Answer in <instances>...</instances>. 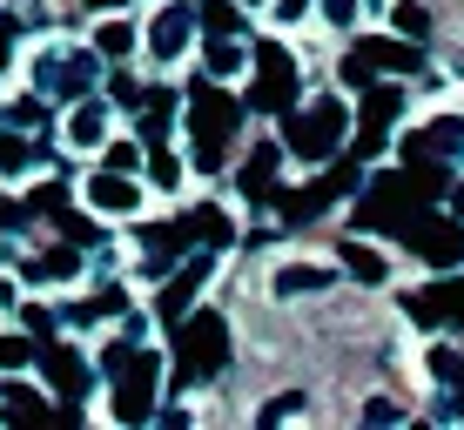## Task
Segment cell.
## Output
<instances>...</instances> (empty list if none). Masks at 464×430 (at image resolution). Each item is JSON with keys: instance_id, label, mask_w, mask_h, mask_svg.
<instances>
[{"instance_id": "cell-1", "label": "cell", "mask_w": 464, "mask_h": 430, "mask_svg": "<svg viewBox=\"0 0 464 430\" xmlns=\"http://www.w3.org/2000/svg\"><path fill=\"white\" fill-rule=\"evenodd\" d=\"M343 141H350V108L337 101V94H324V101H296L290 115H283V148H290V162H303V168L337 162Z\"/></svg>"}, {"instance_id": "cell-2", "label": "cell", "mask_w": 464, "mask_h": 430, "mask_svg": "<svg viewBox=\"0 0 464 430\" xmlns=\"http://www.w3.org/2000/svg\"><path fill=\"white\" fill-rule=\"evenodd\" d=\"M236 115H243V101L229 94V81H202L196 101H188V135H196V175H216V148H229L236 135Z\"/></svg>"}, {"instance_id": "cell-3", "label": "cell", "mask_w": 464, "mask_h": 430, "mask_svg": "<svg viewBox=\"0 0 464 430\" xmlns=\"http://www.w3.org/2000/svg\"><path fill=\"white\" fill-rule=\"evenodd\" d=\"M222 363H229V323H222L216 310H196L182 323V337H175V370L182 377H216Z\"/></svg>"}, {"instance_id": "cell-4", "label": "cell", "mask_w": 464, "mask_h": 430, "mask_svg": "<svg viewBox=\"0 0 464 430\" xmlns=\"http://www.w3.org/2000/svg\"><path fill=\"white\" fill-rule=\"evenodd\" d=\"M155 384H162V363H155V357H135L128 370L108 377V410H115V424H149Z\"/></svg>"}, {"instance_id": "cell-5", "label": "cell", "mask_w": 464, "mask_h": 430, "mask_svg": "<svg viewBox=\"0 0 464 430\" xmlns=\"http://www.w3.org/2000/svg\"><path fill=\"white\" fill-rule=\"evenodd\" d=\"M249 108H263V115H290L296 108V61H290V47H263V54H256Z\"/></svg>"}, {"instance_id": "cell-6", "label": "cell", "mask_w": 464, "mask_h": 430, "mask_svg": "<svg viewBox=\"0 0 464 430\" xmlns=\"http://www.w3.org/2000/svg\"><path fill=\"white\" fill-rule=\"evenodd\" d=\"M82 202L102 222H128V215H141V182H135V175H121V168H94L82 182Z\"/></svg>"}, {"instance_id": "cell-7", "label": "cell", "mask_w": 464, "mask_h": 430, "mask_svg": "<svg viewBox=\"0 0 464 430\" xmlns=\"http://www.w3.org/2000/svg\"><path fill=\"white\" fill-rule=\"evenodd\" d=\"M188 41H196V7H182V0H162L155 7V21H149V34H141V47H149V61H182L188 54Z\"/></svg>"}, {"instance_id": "cell-8", "label": "cell", "mask_w": 464, "mask_h": 430, "mask_svg": "<svg viewBox=\"0 0 464 430\" xmlns=\"http://www.w3.org/2000/svg\"><path fill=\"white\" fill-rule=\"evenodd\" d=\"M94 68H102V54H94V47H88V54H68V61H61V54H41V61H34V81L54 94V101H61V94H74V101H82V94L94 88Z\"/></svg>"}, {"instance_id": "cell-9", "label": "cell", "mask_w": 464, "mask_h": 430, "mask_svg": "<svg viewBox=\"0 0 464 430\" xmlns=\"http://www.w3.org/2000/svg\"><path fill=\"white\" fill-rule=\"evenodd\" d=\"M397 115H404V88H371L363 94V155H377L383 148V135L397 129Z\"/></svg>"}, {"instance_id": "cell-10", "label": "cell", "mask_w": 464, "mask_h": 430, "mask_svg": "<svg viewBox=\"0 0 464 430\" xmlns=\"http://www.w3.org/2000/svg\"><path fill=\"white\" fill-rule=\"evenodd\" d=\"M202 68H209L216 81H243V74L256 68V54L236 34H209V41H202Z\"/></svg>"}, {"instance_id": "cell-11", "label": "cell", "mask_w": 464, "mask_h": 430, "mask_svg": "<svg viewBox=\"0 0 464 430\" xmlns=\"http://www.w3.org/2000/svg\"><path fill=\"white\" fill-rule=\"evenodd\" d=\"M61 141H68V148H102V141H108V101H88V94H82V108H74V115H68V129H61Z\"/></svg>"}, {"instance_id": "cell-12", "label": "cell", "mask_w": 464, "mask_h": 430, "mask_svg": "<svg viewBox=\"0 0 464 430\" xmlns=\"http://www.w3.org/2000/svg\"><path fill=\"white\" fill-rule=\"evenodd\" d=\"M330 282H337V269H330V263H290V269H276V282H269V290L290 302V296H316V290H330Z\"/></svg>"}, {"instance_id": "cell-13", "label": "cell", "mask_w": 464, "mask_h": 430, "mask_svg": "<svg viewBox=\"0 0 464 430\" xmlns=\"http://www.w3.org/2000/svg\"><path fill=\"white\" fill-rule=\"evenodd\" d=\"M94 54H102V61H128V54H135V47H141V34H135V21H121V14H102V21H94Z\"/></svg>"}, {"instance_id": "cell-14", "label": "cell", "mask_w": 464, "mask_h": 430, "mask_svg": "<svg viewBox=\"0 0 464 430\" xmlns=\"http://www.w3.org/2000/svg\"><path fill=\"white\" fill-rule=\"evenodd\" d=\"M283 162H290V148H283V141H263V148L249 155V168H243V196H263V188H276Z\"/></svg>"}, {"instance_id": "cell-15", "label": "cell", "mask_w": 464, "mask_h": 430, "mask_svg": "<svg viewBox=\"0 0 464 430\" xmlns=\"http://www.w3.org/2000/svg\"><path fill=\"white\" fill-rule=\"evenodd\" d=\"M21 276L34 282V290H41V282H54V290H61V282L82 276V256H74V249H47V256H34V263L21 269Z\"/></svg>"}, {"instance_id": "cell-16", "label": "cell", "mask_w": 464, "mask_h": 430, "mask_svg": "<svg viewBox=\"0 0 464 430\" xmlns=\"http://www.w3.org/2000/svg\"><path fill=\"white\" fill-rule=\"evenodd\" d=\"M41 168V148L27 135H0V182H21V175Z\"/></svg>"}, {"instance_id": "cell-17", "label": "cell", "mask_w": 464, "mask_h": 430, "mask_svg": "<svg viewBox=\"0 0 464 430\" xmlns=\"http://www.w3.org/2000/svg\"><path fill=\"white\" fill-rule=\"evenodd\" d=\"M418 249H424V256H438L430 269H458L464 263V235L444 229V222H438V229H418Z\"/></svg>"}, {"instance_id": "cell-18", "label": "cell", "mask_w": 464, "mask_h": 430, "mask_svg": "<svg viewBox=\"0 0 464 430\" xmlns=\"http://www.w3.org/2000/svg\"><path fill=\"white\" fill-rule=\"evenodd\" d=\"M169 129H175V94H149V108H141V135H149V148H169Z\"/></svg>"}, {"instance_id": "cell-19", "label": "cell", "mask_w": 464, "mask_h": 430, "mask_svg": "<svg viewBox=\"0 0 464 430\" xmlns=\"http://www.w3.org/2000/svg\"><path fill=\"white\" fill-rule=\"evenodd\" d=\"M343 263H350V276H357V282H391V263H383V249L350 243V249H343Z\"/></svg>"}, {"instance_id": "cell-20", "label": "cell", "mask_w": 464, "mask_h": 430, "mask_svg": "<svg viewBox=\"0 0 464 430\" xmlns=\"http://www.w3.org/2000/svg\"><path fill=\"white\" fill-rule=\"evenodd\" d=\"M377 68H383V61H377V47H371V41L343 54V81H350V88H371V81H377Z\"/></svg>"}, {"instance_id": "cell-21", "label": "cell", "mask_w": 464, "mask_h": 430, "mask_svg": "<svg viewBox=\"0 0 464 430\" xmlns=\"http://www.w3.org/2000/svg\"><path fill=\"white\" fill-rule=\"evenodd\" d=\"M0 410H7V417H47V410H54V397H34V390L0 384Z\"/></svg>"}, {"instance_id": "cell-22", "label": "cell", "mask_w": 464, "mask_h": 430, "mask_svg": "<svg viewBox=\"0 0 464 430\" xmlns=\"http://www.w3.org/2000/svg\"><path fill=\"white\" fill-rule=\"evenodd\" d=\"M149 182H155V188H162V196H175V188H182V182H188V168H182V162H175V155H169V148H155V162H149Z\"/></svg>"}, {"instance_id": "cell-23", "label": "cell", "mask_w": 464, "mask_h": 430, "mask_svg": "<svg viewBox=\"0 0 464 430\" xmlns=\"http://www.w3.org/2000/svg\"><path fill=\"white\" fill-rule=\"evenodd\" d=\"M391 21H397V34H404V41L430 34V7H418V0H397V14H391Z\"/></svg>"}, {"instance_id": "cell-24", "label": "cell", "mask_w": 464, "mask_h": 430, "mask_svg": "<svg viewBox=\"0 0 464 430\" xmlns=\"http://www.w3.org/2000/svg\"><path fill=\"white\" fill-rule=\"evenodd\" d=\"M34 363V343L27 337H0V370H27Z\"/></svg>"}, {"instance_id": "cell-25", "label": "cell", "mask_w": 464, "mask_h": 430, "mask_svg": "<svg viewBox=\"0 0 464 430\" xmlns=\"http://www.w3.org/2000/svg\"><path fill=\"white\" fill-rule=\"evenodd\" d=\"M135 162H141L135 141H108V155H102V168H121V175H135Z\"/></svg>"}, {"instance_id": "cell-26", "label": "cell", "mask_w": 464, "mask_h": 430, "mask_svg": "<svg viewBox=\"0 0 464 430\" xmlns=\"http://www.w3.org/2000/svg\"><path fill=\"white\" fill-rule=\"evenodd\" d=\"M430 377H438V384H451V377H458V349H451V343L430 349Z\"/></svg>"}, {"instance_id": "cell-27", "label": "cell", "mask_w": 464, "mask_h": 430, "mask_svg": "<svg viewBox=\"0 0 464 430\" xmlns=\"http://www.w3.org/2000/svg\"><path fill=\"white\" fill-rule=\"evenodd\" d=\"M316 0H269V14H276V27H296L303 14H310Z\"/></svg>"}, {"instance_id": "cell-28", "label": "cell", "mask_w": 464, "mask_h": 430, "mask_svg": "<svg viewBox=\"0 0 464 430\" xmlns=\"http://www.w3.org/2000/svg\"><path fill=\"white\" fill-rule=\"evenodd\" d=\"M202 21H209L216 34H236V7H229V0H209V7H202Z\"/></svg>"}, {"instance_id": "cell-29", "label": "cell", "mask_w": 464, "mask_h": 430, "mask_svg": "<svg viewBox=\"0 0 464 430\" xmlns=\"http://www.w3.org/2000/svg\"><path fill=\"white\" fill-rule=\"evenodd\" d=\"M363 424H404V410H397L391 397H371V404H363Z\"/></svg>"}, {"instance_id": "cell-30", "label": "cell", "mask_w": 464, "mask_h": 430, "mask_svg": "<svg viewBox=\"0 0 464 430\" xmlns=\"http://www.w3.org/2000/svg\"><path fill=\"white\" fill-rule=\"evenodd\" d=\"M324 21L330 27H350V21H357V0H324Z\"/></svg>"}, {"instance_id": "cell-31", "label": "cell", "mask_w": 464, "mask_h": 430, "mask_svg": "<svg viewBox=\"0 0 464 430\" xmlns=\"http://www.w3.org/2000/svg\"><path fill=\"white\" fill-rule=\"evenodd\" d=\"M290 410H303V397H276V404H263V424L269 417H290Z\"/></svg>"}, {"instance_id": "cell-32", "label": "cell", "mask_w": 464, "mask_h": 430, "mask_svg": "<svg viewBox=\"0 0 464 430\" xmlns=\"http://www.w3.org/2000/svg\"><path fill=\"white\" fill-rule=\"evenodd\" d=\"M88 7H94V14H121L128 0H88Z\"/></svg>"}, {"instance_id": "cell-33", "label": "cell", "mask_w": 464, "mask_h": 430, "mask_svg": "<svg viewBox=\"0 0 464 430\" xmlns=\"http://www.w3.org/2000/svg\"><path fill=\"white\" fill-rule=\"evenodd\" d=\"M7 302H14V282H7V276H0V310H7Z\"/></svg>"}, {"instance_id": "cell-34", "label": "cell", "mask_w": 464, "mask_h": 430, "mask_svg": "<svg viewBox=\"0 0 464 430\" xmlns=\"http://www.w3.org/2000/svg\"><path fill=\"white\" fill-rule=\"evenodd\" d=\"M236 7H269V0H236Z\"/></svg>"}]
</instances>
